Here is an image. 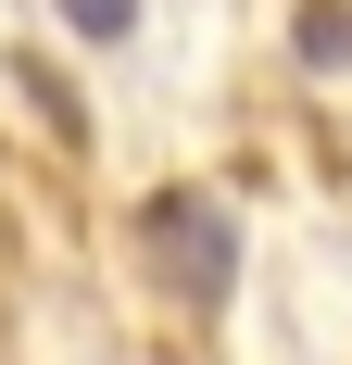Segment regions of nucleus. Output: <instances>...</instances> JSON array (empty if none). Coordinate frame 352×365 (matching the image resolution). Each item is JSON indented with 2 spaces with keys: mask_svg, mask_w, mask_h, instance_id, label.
<instances>
[{
  "mask_svg": "<svg viewBox=\"0 0 352 365\" xmlns=\"http://www.w3.org/2000/svg\"><path fill=\"white\" fill-rule=\"evenodd\" d=\"M139 252H151V277H164L176 302H227L239 290V215L214 202V189H151V215H139Z\"/></svg>",
  "mask_w": 352,
  "mask_h": 365,
  "instance_id": "obj_1",
  "label": "nucleus"
},
{
  "mask_svg": "<svg viewBox=\"0 0 352 365\" xmlns=\"http://www.w3.org/2000/svg\"><path fill=\"white\" fill-rule=\"evenodd\" d=\"M302 63H352V0H302Z\"/></svg>",
  "mask_w": 352,
  "mask_h": 365,
  "instance_id": "obj_2",
  "label": "nucleus"
},
{
  "mask_svg": "<svg viewBox=\"0 0 352 365\" xmlns=\"http://www.w3.org/2000/svg\"><path fill=\"white\" fill-rule=\"evenodd\" d=\"M63 26H76V38H126V26H139V0H63Z\"/></svg>",
  "mask_w": 352,
  "mask_h": 365,
  "instance_id": "obj_3",
  "label": "nucleus"
}]
</instances>
